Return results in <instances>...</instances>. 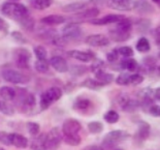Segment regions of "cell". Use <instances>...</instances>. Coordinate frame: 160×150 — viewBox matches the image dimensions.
Wrapping results in <instances>:
<instances>
[{
	"mask_svg": "<svg viewBox=\"0 0 160 150\" xmlns=\"http://www.w3.org/2000/svg\"><path fill=\"white\" fill-rule=\"evenodd\" d=\"M0 13L4 17L11 18L16 20V21H20L25 17L29 16L28 8L22 3L19 2H4L0 5Z\"/></svg>",
	"mask_w": 160,
	"mask_h": 150,
	"instance_id": "obj_1",
	"label": "cell"
},
{
	"mask_svg": "<svg viewBox=\"0 0 160 150\" xmlns=\"http://www.w3.org/2000/svg\"><path fill=\"white\" fill-rule=\"evenodd\" d=\"M62 96V90L59 87H51L42 94L40 96V108L42 110H46L53 103L57 101Z\"/></svg>",
	"mask_w": 160,
	"mask_h": 150,
	"instance_id": "obj_2",
	"label": "cell"
},
{
	"mask_svg": "<svg viewBox=\"0 0 160 150\" xmlns=\"http://www.w3.org/2000/svg\"><path fill=\"white\" fill-rule=\"evenodd\" d=\"M13 59L19 69H29V63L31 60V54L25 48H18L13 52Z\"/></svg>",
	"mask_w": 160,
	"mask_h": 150,
	"instance_id": "obj_3",
	"label": "cell"
},
{
	"mask_svg": "<svg viewBox=\"0 0 160 150\" xmlns=\"http://www.w3.org/2000/svg\"><path fill=\"white\" fill-rule=\"evenodd\" d=\"M128 137H129L128 132H126L124 131H113V132H108L103 138L102 144L105 147L110 148L115 146L116 144H118V143L124 141V140H126Z\"/></svg>",
	"mask_w": 160,
	"mask_h": 150,
	"instance_id": "obj_4",
	"label": "cell"
},
{
	"mask_svg": "<svg viewBox=\"0 0 160 150\" xmlns=\"http://www.w3.org/2000/svg\"><path fill=\"white\" fill-rule=\"evenodd\" d=\"M82 33V28L78 23H69L63 27L62 29V37L65 42L79 39Z\"/></svg>",
	"mask_w": 160,
	"mask_h": 150,
	"instance_id": "obj_5",
	"label": "cell"
},
{
	"mask_svg": "<svg viewBox=\"0 0 160 150\" xmlns=\"http://www.w3.org/2000/svg\"><path fill=\"white\" fill-rule=\"evenodd\" d=\"M2 78L3 80H5L8 83L12 84H23L26 83L29 79L25 76L23 73L19 70H12V69H8L2 71Z\"/></svg>",
	"mask_w": 160,
	"mask_h": 150,
	"instance_id": "obj_6",
	"label": "cell"
},
{
	"mask_svg": "<svg viewBox=\"0 0 160 150\" xmlns=\"http://www.w3.org/2000/svg\"><path fill=\"white\" fill-rule=\"evenodd\" d=\"M62 135L58 127H54L47 134V150H56L59 147Z\"/></svg>",
	"mask_w": 160,
	"mask_h": 150,
	"instance_id": "obj_7",
	"label": "cell"
},
{
	"mask_svg": "<svg viewBox=\"0 0 160 150\" xmlns=\"http://www.w3.org/2000/svg\"><path fill=\"white\" fill-rule=\"evenodd\" d=\"M82 125L78 120L73 118H68L63 122L62 135H77L81 131Z\"/></svg>",
	"mask_w": 160,
	"mask_h": 150,
	"instance_id": "obj_8",
	"label": "cell"
},
{
	"mask_svg": "<svg viewBox=\"0 0 160 150\" xmlns=\"http://www.w3.org/2000/svg\"><path fill=\"white\" fill-rule=\"evenodd\" d=\"M85 42L91 47H107L110 45V39L103 34H99V33L88 35Z\"/></svg>",
	"mask_w": 160,
	"mask_h": 150,
	"instance_id": "obj_9",
	"label": "cell"
},
{
	"mask_svg": "<svg viewBox=\"0 0 160 150\" xmlns=\"http://www.w3.org/2000/svg\"><path fill=\"white\" fill-rule=\"evenodd\" d=\"M125 19L123 15H118V13H111V15H107L101 17L99 19L92 20L91 23L94 25H108V24H117L120 22L121 20Z\"/></svg>",
	"mask_w": 160,
	"mask_h": 150,
	"instance_id": "obj_10",
	"label": "cell"
},
{
	"mask_svg": "<svg viewBox=\"0 0 160 150\" xmlns=\"http://www.w3.org/2000/svg\"><path fill=\"white\" fill-rule=\"evenodd\" d=\"M108 5L116 11L129 12L133 9L134 1L133 0H111L108 2Z\"/></svg>",
	"mask_w": 160,
	"mask_h": 150,
	"instance_id": "obj_11",
	"label": "cell"
},
{
	"mask_svg": "<svg viewBox=\"0 0 160 150\" xmlns=\"http://www.w3.org/2000/svg\"><path fill=\"white\" fill-rule=\"evenodd\" d=\"M50 65L53 67L54 70L58 73H66V71L69 70L68 64H67V61L64 59L62 56H53L50 59Z\"/></svg>",
	"mask_w": 160,
	"mask_h": 150,
	"instance_id": "obj_12",
	"label": "cell"
},
{
	"mask_svg": "<svg viewBox=\"0 0 160 150\" xmlns=\"http://www.w3.org/2000/svg\"><path fill=\"white\" fill-rule=\"evenodd\" d=\"M68 56L81 62H90L94 59L95 55L90 51H80V50H71L68 52Z\"/></svg>",
	"mask_w": 160,
	"mask_h": 150,
	"instance_id": "obj_13",
	"label": "cell"
},
{
	"mask_svg": "<svg viewBox=\"0 0 160 150\" xmlns=\"http://www.w3.org/2000/svg\"><path fill=\"white\" fill-rule=\"evenodd\" d=\"M119 104H120L121 108L123 109V111L126 112H133L139 107V103L138 101L131 100L128 95H122L119 100Z\"/></svg>",
	"mask_w": 160,
	"mask_h": 150,
	"instance_id": "obj_14",
	"label": "cell"
},
{
	"mask_svg": "<svg viewBox=\"0 0 160 150\" xmlns=\"http://www.w3.org/2000/svg\"><path fill=\"white\" fill-rule=\"evenodd\" d=\"M133 9L141 15H150L155 12V8L147 1H134Z\"/></svg>",
	"mask_w": 160,
	"mask_h": 150,
	"instance_id": "obj_15",
	"label": "cell"
},
{
	"mask_svg": "<svg viewBox=\"0 0 160 150\" xmlns=\"http://www.w3.org/2000/svg\"><path fill=\"white\" fill-rule=\"evenodd\" d=\"M66 21V18L61 15H49L40 19V22L47 26H56L63 24Z\"/></svg>",
	"mask_w": 160,
	"mask_h": 150,
	"instance_id": "obj_16",
	"label": "cell"
},
{
	"mask_svg": "<svg viewBox=\"0 0 160 150\" xmlns=\"http://www.w3.org/2000/svg\"><path fill=\"white\" fill-rule=\"evenodd\" d=\"M129 37H130V32H124L116 28L110 31V39L112 40H114V42L123 43V42H126V40H128Z\"/></svg>",
	"mask_w": 160,
	"mask_h": 150,
	"instance_id": "obj_17",
	"label": "cell"
},
{
	"mask_svg": "<svg viewBox=\"0 0 160 150\" xmlns=\"http://www.w3.org/2000/svg\"><path fill=\"white\" fill-rule=\"evenodd\" d=\"M11 144L17 148H26L28 146V140L19 134H11Z\"/></svg>",
	"mask_w": 160,
	"mask_h": 150,
	"instance_id": "obj_18",
	"label": "cell"
},
{
	"mask_svg": "<svg viewBox=\"0 0 160 150\" xmlns=\"http://www.w3.org/2000/svg\"><path fill=\"white\" fill-rule=\"evenodd\" d=\"M31 148L33 150H47V135L40 134L31 143Z\"/></svg>",
	"mask_w": 160,
	"mask_h": 150,
	"instance_id": "obj_19",
	"label": "cell"
},
{
	"mask_svg": "<svg viewBox=\"0 0 160 150\" xmlns=\"http://www.w3.org/2000/svg\"><path fill=\"white\" fill-rule=\"evenodd\" d=\"M98 15H99V9L97 8H88V9H84L81 13H77L76 18H80V19H91L94 20L96 19Z\"/></svg>",
	"mask_w": 160,
	"mask_h": 150,
	"instance_id": "obj_20",
	"label": "cell"
},
{
	"mask_svg": "<svg viewBox=\"0 0 160 150\" xmlns=\"http://www.w3.org/2000/svg\"><path fill=\"white\" fill-rule=\"evenodd\" d=\"M87 6L86 2H72L69 4H66L63 6V12L65 13H76V12H81L84 11Z\"/></svg>",
	"mask_w": 160,
	"mask_h": 150,
	"instance_id": "obj_21",
	"label": "cell"
},
{
	"mask_svg": "<svg viewBox=\"0 0 160 150\" xmlns=\"http://www.w3.org/2000/svg\"><path fill=\"white\" fill-rule=\"evenodd\" d=\"M16 90L13 89L12 87H9V86H3L0 88V96L3 98V101H12L13 98L16 97Z\"/></svg>",
	"mask_w": 160,
	"mask_h": 150,
	"instance_id": "obj_22",
	"label": "cell"
},
{
	"mask_svg": "<svg viewBox=\"0 0 160 150\" xmlns=\"http://www.w3.org/2000/svg\"><path fill=\"white\" fill-rule=\"evenodd\" d=\"M53 3V0H30V5L36 11H45L49 8Z\"/></svg>",
	"mask_w": 160,
	"mask_h": 150,
	"instance_id": "obj_23",
	"label": "cell"
},
{
	"mask_svg": "<svg viewBox=\"0 0 160 150\" xmlns=\"http://www.w3.org/2000/svg\"><path fill=\"white\" fill-rule=\"evenodd\" d=\"M95 75V79H96L97 81H99L101 84H103L104 86L108 84H110L113 82L114 80V76L112 74H108V73H105V71L102 70H99L97 71Z\"/></svg>",
	"mask_w": 160,
	"mask_h": 150,
	"instance_id": "obj_24",
	"label": "cell"
},
{
	"mask_svg": "<svg viewBox=\"0 0 160 150\" xmlns=\"http://www.w3.org/2000/svg\"><path fill=\"white\" fill-rule=\"evenodd\" d=\"M121 67L128 71H135L138 69V64L133 58H125L121 61Z\"/></svg>",
	"mask_w": 160,
	"mask_h": 150,
	"instance_id": "obj_25",
	"label": "cell"
},
{
	"mask_svg": "<svg viewBox=\"0 0 160 150\" xmlns=\"http://www.w3.org/2000/svg\"><path fill=\"white\" fill-rule=\"evenodd\" d=\"M19 23L24 29L27 30V31H32V30L35 28V22L30 15L25 17V18H23L22 20H20Z\"/></svg>",
	"mask_w": 160,
	"mask_h": 150,
	"instance_id": "obj_26",
	"label": "cell"
},
{
	"mask_svg": "<svg viewBox=\"0 0 160 150\" xmlns=\"http://www.w3.org/2000/svg\"><path fill=\"white\" fill-rule=\"evenodd\" d=\"M62 139L67 145H70V146L80 145L81 141H82V139L79 136V134H77V135H62Z\"/></svg>",
	"mask_w": 160,
	"mask_h": 150,
	"instance_id": "obj_27",
	"label": "cell"
},
{
	"mask_svg": "<svg viewBox=\"0 0 160 150\" xmlns=\"http://www.w3.org/2000/svg\"><path fill=\"white\" fill-rule=\"evenodd\" d=\"M115 28L118 29V30H121V31H124V32H131L132 22L129 19L125 18V19L121 20L120 22H118L117 24H116Z\"/></svg>",
	"mask_w": 160,
	"mask_h": 150,
	"instance_id": "obj_28",
	"label": "cell"
},
{
	"mask_svg": "<svg viewBox=\"0 0 160 150\" xmlns=\"http://www.w3.org/2000/svg\"><path fill=\"white\" fill-rule=\"evenodd\" d=\"M135 48H137V50L139 53H147L150 51V49H151V45H150L149 40L146 39V37H141V39L138 40Z\"/></svg>",
	"mask_w": 160,
	"mask_h": 150,
	"instance_id": "obj_29",
	"label": "cell"
},
{
	"mask_svg": "<svg viewBox=\"0 0 160 150\" xmlns=\"http://www.w3.org/2000/svg\"><path fill=\"white\" fill-rule=\"evenodd\" d=\"M82 86L86 87V88H89V89L92 90H98L100 89L101 87H103L104 85L101 84L99 81H97L96 79H86L83 83H82Z\"/></svg>",
	"mask_w": 160,
	"mask_h": 150,
	"instance_id": "obj_30",
	"label": "cell"
},
{
	"mask_svg": "<svg viewBox=\"0 0 160 150\" xmlns=\"http://www.w3.org/2000/svg\"><path fill=\"white\" fill-rule=\"evenodd\" d=\"M91 107V101L88 100V98H79L74 101L73 104V108L77 109V110H88Z\"/></svg>",
	"mask_w": 160,
	"mask_h": 150,
	"instance_id": "obj_31",
	"label": "cell"
},
{
	"mask_svg": "<svg viewBox=\"0 0 160 150\" xmlns=\"http://www.w3.org/2000/svg\"><path fill=\"white\" fill-rule=\"evenodd\" d=\"M103 118H104V120L108 122V123L113 124V123H116V122L119 121V118H120V116H119V114L116 111L110 110V111H108L107 113L104 114Z\"/></svg>",
	"mask_w": 160,
	"mask_h": 150,
	"instance_id": "obj_32",
	"label": "cell"
},
{
	"mask_svg": "<svg viewBox=\"0 0 160 150\" xmlns=\"http://www.w3.org/2000/svg\"><path fill=\"white\" fill-rule=\"evenodd\" d=\"M37 60H48V52L45 47L42 46H36L33 49Z\"/></svg>",
	"mask_w": 160,
	"mask_h": 150,
	"instance_id": "obj_33",
	"label": "cell"
},
{
	"mask_svg": "<svg viewBox=\"0 0 160 150\" xmlns=\"http://www.w3.org/2000/svg\"><path fill=\"white\" fill-rule=\"evenodd\" d=\"M50 62L48 60H36V62L34 64L35 70L40 74H45L49 70Z\"/></svg>",
	"mask_w": 160,
	"mask_h": 150,
	"instance_id": "obj_34",
	"label": "cell"
},
{
	"mask_svg": "<svg viewBox=\"0 0 160 150\" xmlns=\"http://www.w3.org/2000/svg\"><path fill=\"white\" fill-rule=\"evenodd\" d=\"M135 26H137L138 31L147 32L150 29V27H151V22L147 19H139L138 21H137V23H135Z\"/></svg>",
	"mask_w": 160,
	"mask_h": 150,
	"instance_id": "obj_35",
	"label": "cell"
},
{
	"mask_svg": "<svg viewBox=\"0 0 160 150\" xmlns=\"http://www.w3.org/2000/svg\"><path fill=\"white\" fill-rule=\"evenodd\" d=\"M138 137L142 140H146L150 135V125L147 123H142L138 127Z\"/></svg>",
	"mask_w": 160,
	"mask_h": 150,
	"instance_id": "obj_36",
	"label": "cell"
},
{
	"mask_svg": "<svg viewBox=\"0 0 160 150\" xmlns=\"http://www.w3.org/2000/svg\"><path fill=\"white\" fill-rule=\"evenodd\" d=\"M88 129L91 134H99V132H102L103 129V125L101 122H98V121H93V122H90L88 124Z\"/></svg>",
	"mask_w": 160,
	"mask_h": 150,
	"instance_id": "obj_37",
	"label": "cell"
},
{
	"mask_svg": "<svg viewBox=\"0 0 160 150\" xmlns=\"http://www.w3.org/2000/svg\"><path fill=\"white\" fill-rule=\"evenodd\" d=\"M129 78H130V74L122 73L116 78V83L120 85V86H127V85H129Z\"/></svg>",
	"mask_w": 160,
	"mask_h": 150,
	"instance_id": "obj_38",
	"label": "cell"
},
{
	"mask_svg": "<svg viewBox=\"0 0 160 150\" xmlns=\"http://www.w3.org/2000/svg\"><path fill=\"white\" fill-rule=\"evenodd\" d=\"M27 129H28V132L31 136H38L40 132V127L36 122H28L27 123Z\"/></svg>",
	"mask_w": 160,
	"mask_h": 150,
	"instance_id": "obj_39",
	"label": "cell"
},
{
	"mask_svg": "<svg viewBox=\"0 0 160 150\" xmlns=\"http://www.w3.org/2000/svg\"><path fill=\"white\" fill-rule=\"evenodd\" d=\"M142 82H144V77H142L141 74H132V75H130V78H129V85L137 86V85L142 84Z\"/></svg>",
	"mask_w": 160,
	"mask_h": 150,
	"instance_id": "obj_40",
	"label": "cell"
},
{
	"mask_svg": "<svg viewBox=\"0 0 160 150\" xmlns=\"http://www.w3.org/2000/svg\"><path fill=\"white\" fill-rule=\"evenodd\" d=\"M118 52H119V55L126 57V58H130L131 56H133V50H132V48L127 47V46L119 48Z\"/></svg>",
	"mask_w": 160,
	"mask_h": 150,
	"instance_id": "obj_41",
	"label": "cell"
},
{
	"mask_svg": "<svg viewBox=\"0 0 160 150\" xmlns=\"http://www.w3.org/2000/svg\"><path fill=\"white\" fill-rule=\"evenodd\" d=\"M11 35H12V39L19 44H27V43H28V39H27L25 37V35H24L23 33H21L20 31H12L11 33Z\"/></svg>",
	"mask_w": 160,
	"mask_h": 150,
	"instance_id": "obj_42",
	"label": "cell"
},
{
	"mask_svg": "<svg viewBox=\"0 0 160 150\" xmlns=\"http://www.w3.org/2000/svg\"><path fill=\"white\" fill-rule=\"evenodd\" d=\"M144 65L146 69H148L149 70L157 69L156 67V60L154 57H146L144 58Z\"/></svg>",
	"mask_w": 160,
	"mask_h": 150,
	"instance_id": "obj_43",
	"label": "cell"
},
{
	"mask_svg": "<svg viewBox=\"0 0 160 150\" xmlns=\"http://www.w3.org/2000/svg\"><path fill=\"white\" fill-rule=\"evenodd\" d=\"M69 70H70V73L72 76L77 77V76H81V75H83L85 71H86V67L81 66V65H73Z\"/></svg>",
	"mask_w": 160,
	"mask_h": 150,
	"instance_id": "obj_44",
	"label": "cell"
},
{
	"mask_svg": "<svg viewBox=\"0 0 160 150\" xmlns=\"http://www.w3.org/2000/svg\"><path fill=\"white\" fill-rule=\"evenodd\" d=\"M119 58V52L118 49H113L111 52H108L107 54V59L108 62H116Z\"/></svg>",
	"mask_w": 160,
	"mask_h": 150,
	"instance_id": "obj_45",
	"label": "cell"
},
{
	"mask_svg": "<svg viewBox=\"0 0 160 150\" xmlns=\"http://www.w3.org/2000/svg\"><path fill=\"white\" fill-rule=\"evenodd\" d=\"M103 70V62L101 60H95L93 64L91 65V71L94 74H96L97 71Z\"/></svg>",
	"mask_w": 160,
	"mask_h": 150,
	"instance_id": "obj_46",
	"label": "cell"
},
{
	"mask_svg": "<svg viewBox=\"0 0 160 150\" xmlns=\"http://www.w3.org/2000/svg\"><path fill=\"white\" fill-rule=\"evenodd\" d=\"M0 111H1L2 113L8 114V115H12L13 113L12 108L9 105L6 104L5 101H1V105H0Z\"/></svg>",
	"mask_w": 160,
	"mask_h": 150,
	"instance_id": "obj_47",
	"label": "cell"
},
{
	"mask_svg": "<svg viewBox=\"0 0 160 150\" xmlns=\"http://www.w3.org/2000/svg\"><path fill=\"white\" fill-rule=\"evenodd\" d=\"M0 142L4 145H12L11 144V134L8 132H0Z\"/></svg>",
	"mask_w": 160,
	"mask_h": 150,
	"instance_id": "obj_48",
	"label": "cell"
},
{
	"mask_svg": "<svg viewBox=\"0 0 160 150\" xmlns=\"http://www.w3.org/2000/svg\"><path fill=\"white\" fill-rule=\"evenodd\" d=\"M150 114L155 116V117H160V106L159 105H152L149 108Z\"/></svg>",
	"mask_w": 160,
	"mask_h": 150,
	"instance_id": "obj_49",
	"label": "cell"
},
{
	"mask_svg": "<svg viewBox=\"0 0 160 150\" xmlns=\"http://www.w3.org/2000/svg\"><path fill=\"white\" fill-rule=\"evenodd\" d=\"M154 36H155V42H156V44L160 46V24L155 28Z\"/></svg>",
	"mask_w": 160,
	"mask_h": 150,
	"instance_id": "obj_50",
	"label": "cell"
},
{
	"mask_svg": "<svg viewBox=\"0 0 160 150\" xmlns=\"http://www.w3.org/2000/svg\"><path fill=\"white\" fill-rule=\"evenodd\" d=\"M8 29V24L5 22V20L0 18V31L5 32Z\"/></svg>",
	"mask_w": 160,
	"mask_h": 150,
	"instance_id": "obj_51",
	"label": "cell"
},
{
	"mask_svg": "<svg viewBox=\"0 0 160 150\" xmlns=\"http://www.w3.org/2000/svg\"><path fill=\"white\" fill-rule=\"evenodd\" d=\"M83 150H103V148L98 145H89V146H86Z\"/></svg>",
	"mask_w": 160,
	"mask_h": 150,
	"instance_id": "obj_52",
	"label": "cell"
},
{
	"mask_svg": "<svg viewBox=\"0 0 160 150\" xmlns=\"http://www.w3.org/2000/svg\"><path fill=\"white\" fill-rule=\"evenodd\" d=\"M154 98L155 100L160 101V87L154 90Z\"/></svg>",
	"mask_w": 160,
	"mask_h": 150,
	"instance_id": "obj_53",
	"label": "cell"
},
{
	"mask_svg": "<svg viewBox=\"0 0 160 150\" xmlns=\"http://www.w3.org/2000/svg\"><path fill=\"white\" fill-rule=\"evenodd\" d=\"M91 2L94 3V4L102 5V4H105V3H107V0H91Z\"/></svg>",
	"mask_w": 160,
	"mask_h": 150,
	"instance_id": "obj_54",
	"label": "cell"
},
{
	"mask_svg": "<svg viewBox=\"0 0 160 150\" xmlns=\"http://www.w3.org/2000/svg\"><path fill=\"white\" fill-rule=\"evenodd\" d=\"M153 2L154 3H156V4H157L158 6H160V0H152Z\"/></svg>",
	"mask_w": 160,
	"mask_h": 150,
	"instance_id": "obj_55",
	"label": "cell"
},
{
	"mask_svg": "<svg viewBox=\"0 0 160 150\" xmlns=\"http://www.w3.org/2000/svg\"><path fill=\"white\" fill-rule=\"evenodd\" d=\"M156 71H157V74H158L159 76H160V65L157 67V69H156Z\"/></svg>",
	"mask_w": 160,
	"mask_h": 150,
	"instance_id": "obj_56",
	"label": "cell"
},
{
	"mask_svg": "<svg viewBox=\"0 0 160 150\" xmlns=\"http://www.w3.org/2000/svg\"><path fill=\"white\" fill-rule=\"evenodd\" d=\"M9 1H12V2H16V1H20V0H9Z\"/></svg>",
	"mask_w": 160,
	"mask_h": 150,
	"instance_id": "obj_57",
	"label": "cell"
},
{
	"mask_svg": "<svg viewBox=\"0 0 160 150\" xmlns=\"http://www.w3.org/2000/svg\"><path fill=\"white\" fill-rule=\"evenodd\" d=\"M158 57H159V58H160V52H159V53H158Z\"/></svg>",
	"mask_w": 160,
	"mask_h": 150,
	"instance_id": "obj_58",
	"label": "cell"
},
{
	"mask_svg": "<svg viewBox=\"0 0 160 150\" xmlns=\"http://www.w3.org/2000/svg\"><path fill=\"white\" fill-rule=\"evenodd\" d=\"M0 150H4V149H3V148H0Z\"/></svg>",
	"mask_w": 160,
	"mask_h": 150,
	"instance_id": "obj_59",
	"label": "cell"
},
{
	"mask_svg": "<svg viewBox=\"0 0 160 150\" xmlns=\"http://www.w3.org/2000/svg\"><path fill=\"white\" fill-rule=\"evenodd\" d=\"M116 150H122V149H116Z\"/></svg>",
	"mask_w": 160,
	"mask_h": 150,
	"instance_id": "obj_60",
	"label": "cell"
},
{
	"mask_svg": "<svg viewBox=\"0 0 160 150\" xmlns=\"http://www.w3.org/2000/svg\"><path fill=\"white\" fill-rule=\"evenodd\" d=\"M0 105H1V101H0Z\"/></svg>",
	"mask_w": 160,
	"mask_h": 150,
	"instance_id": "obj_61",
	"label": "cell"
}]
</instances>
